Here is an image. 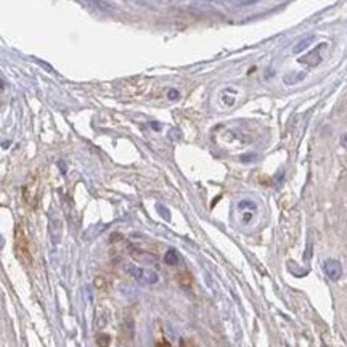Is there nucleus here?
<instances>
[{
  "instance_id": "ddd939ff",
  "label": "nucleus",
  "mask_w": 347,
  "mask_h": 347,
  "mask_svg": "<svg viewBox=\"0 0 347 347\" xmlns=\"http://www.w3.org/2000/svg\"><path fill=\"white\" fill-rule=\"evenodd\" d=\"M232 2L236 5H248V4H254L256 0H232Z\"/></svg>"
},
{
  "instance_id": "f03ea898",
  "label": "nucleus",
  "mask_w": 347,
  "mask_h": 347,
  "mask_svg": "<svg viewBox=\"0 0 347 347\" xmlns=\"http://www.w3.org/2000/svg\"><path fill=\"white\" fill-rule=\"evenodd\" d=\"M238 211L241 212V222L244 225H248L251 220L254 219L256 211H257V205L251 199H243V201L238 202Z\"/></svg>"
},
{
  "instance_id": "f257e3e1",
  "label": "nucleus",
  "mask_w": 347,
  "mask_h": 347,
  "mask_svg": "<svg viewBox=\"0 0 347 347\" xmlns=\"http://www.w3.org/2000/svg\"><path fill=\"white\" fill-rule=\"evenodd\" d=\"M123 269H124V272L127 275L134 277L141 284H154V283H158V280H159L158 273L154 272V270L137 267L135 264H130V262H126V264L123 266Z\"/></svg>"
},
{
  "instance_id": "7ed1b4c3",
  "label": "nucleus",
  "mask_w": 347,
  "mask_h": 347,
  "mask_svg": "<svg viewBox=\"0 0 347 347\" xmlns=\"http://www.w3.org/2000/svg\"><path fill=\"white\" fill-rule=\"evenodd\" d=\"M323 269H325V273L328 275V278L333 280V281H338L341 278V275H342V266H341V262L336 260V259L325 260Z\"/></svg>"
},
{
  "instance_id": "4468645a",
  "label": "nucleus",
  "mask_w": 347,
  "mask_h": 347,
  "mask_svg": "<svg viewBox=\"0 0 347 347\" xmlns=\"http://www.w3.org/2000/svg\"><path fill=\"white\" fill-rule=\"evenodd\" d=\"M158 211L162 214V217H164V219H169V212H167L162 206H158Z\"/></svg>"
},
{
  "instance_id": "20e7f679",
  "label": "nucleus",
  "mask_w": 347,
  "mask_h": 347,
  "mask_svg": "<svg viewBox=\"0 0 347 347\" xmlns=\"http://www.w3.org/2000/svg\"><path fill=\"white\" fill-rule=\"evenodd\" d=\"M49 227H50V235L53 238V241L58 243L59 241V236H62V220H59L55 214H52Z\"/></svg>"
},
{
  "instance_id": "39448f33",
  "label": "nucleus",
  "mask_w": 347,
  "mask_h": 347,
  "mask_svg": "<svg viewBox=\"0 0 347 347\" xmlns=\"http://www.w3.org/2000/svg\"><path fill=\"white\" fill-rule=\"evenodd\" d=\"M325 45H320V47H317V49L312 52V53H309L307 56H302L299 62L301 63H304V65H310V66H315V65H318L320 62H321V58H320V50L323 49Z\"/></svg>"
},
{
  "instance_id": "9b49d317",
  "label": "nucleus",
  "mask_w": 347,
  "mask_h": 347,
  "mask_svg": "<svg viewBox=\"0 0 347 347\" xmlns=\"http://www.w3.org/2000/svg\"><path fill=\"white\" fill-rule=\"evenodd\" d=\"M110 336L108 334H101V336H98V339H97V344H98V347H108L110 345Z\"/></svg>"
},
{
  "instance_id": "f3484780",
  "label": "nucleus",
  "mask_w": 347,
  "mask_h": 347,
  "mask_svg": "<svg viewBox=\"0 0 347 347\" xmlns=\"http://www.w3.org/2000/svg\"><path fill=\"white\" fill-rule=\"evenodd\" d=\"M4 86H5V84H4V80L0 79V89H4Z\"/></svg>"
},
{
  "instance_id": "6e6552de",
  "label": "nucleus",
  "mask_w": 347,
  "mask_h": 347,
  "mask_svg": "<svg viewBox=\"0 0 347 347\" xmlns=\"http://www.w3.org/2000/svg\"><path fill=\"white\" fill-rule=\"evenodd\" d=\"M305 76H307L305 73H290L283 77V82L286 84V86H294V84H297V82H302L305 79Z\"/></svg>"
},
{
  "instance_id": "1a4fd4ad",
  "label": "nucleus",
  "mask_w": 347,
  "mask_h": 347,
  "mask_svg": "<svg viewBox=\"0 0 347 347\" xmlns=\"http://www.w3.org/2000/svg\"><path fill=\"white\" fill-rule=\"evenodd\" d=\"M86 2L90 5V7H93L95 10H100V11H110L113 7L108 4V2H105V0H86Z\"/></svg>"
},
{
  "instance_id": "2eb2a0df",
  "label": "nucleus",
  "mask_w": 347,
  "mask_h": 347,
  "mask_svg": "<svg viewBox=\"0 0 347 347\" xmlns=\"http://www.w3.org/2000/svg\"><path fill=\"white\" fill-rule=\"evenodd\" d=\"M254 158H256V154H248V156H243L241 158V161L243 162H248V161H253Z\"/></svg>"
},
{
  "instance_id": "f8f14e48",
  "label": "nucleus",
  "mask_w": 347,
  "mask_h": 347,
  "mask_svg": "<svg viewBox=\"0 0 347 347\" xmlns=\"http://www.w3.org/2000/svg\"><path fill=\"white\" fill-rule=\"evenodd\" d=\"M178 97H180V93H178L175 89L169 90V93H167V98H169V100H177Z\"/></svg>"
},
{
  "instance_id": "423d86ee",
  "label": "nucleus",
  "mask_w": 347,
  "mask_h": 347,
  "mask_svg": "<svg viewBox=\"0 0 347 347\" xmlns=\"http://www.w3.org/2000/svg\"><path fill=\"white\" fill-rule=\"evenodd\" d=\"M18 251H19V256H21V257H25L26 260H29L28 243H26L25 235H21V232H18Z\"/></svg>"
},
{
  "instance_id": "0eeeda50",
  "label": "nucleus",
  "mask_w": 347,
  "mask_h": 347,
  "mask_svg": "<svg viewBox=\"0 0 347 347\" xmlns=\"http://www.w3.org/2000/svg\"><path fill=\"white\" fill-rule=\"evenodd\" d=\"M314 39H315V35H307V37L301 39V40H299V42L294 45L293 52H294V53H301V52H304L305 49H309L310 44L314 42Z\"/></svg>"
},
{
  "instance_id": "dca6fc26",
  "label": "nucleus",
  "mask_w": 347,
  "mask_h": 347,
  "mask_svg": "<svg viewBox=\"0 0 347 347\" xmlns=\"http://www.w3.org/2000/svg\"><path fill=\"white\" fill-rule=\"evenodd\" d=\"M341 145H342L344 148H347V134H344V135L341 137Z\"/></svg>"
},
{
  "instance_id": "9d476101",
  "label": "nucleus",
  "mask_w": 347,
  "mask_h": 347,
  "mask_svg": "<svg viewBox=\"0 0 347 347\" xmlns=\"http://www.w3.org/2000/svg\"><path fill=\"white\" fill-rule=\"evenodd\" d=\"M164 262L167 266H177L178 264V254L175 249H169L164 256Z\"/></svg>"
}]
</instances>
